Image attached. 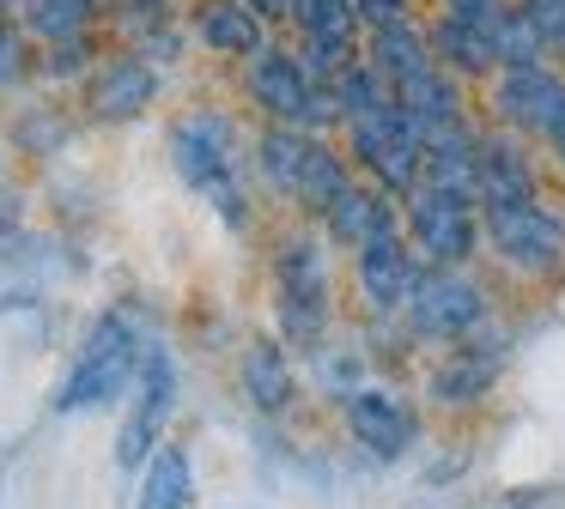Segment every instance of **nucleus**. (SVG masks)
Instances as JSON below:
<instances>
[{
	"label": "nucleus",
	"mask_w": 565,
	"mask_h": 509,
	"mask_svg": "<svg viewBox=\"0 0 565 509\" xmlns=\"http://www.w3.org/2000/svg\"><path fill=\"white\" fill-rule=\"evenodd\" d=\"M13 19L38 36V48H50V43H67V36L104 31V0H19Z\"/></svg>",
	"instance_id": "obj_24"
},
{
	"label": "nucleus",
	"mask_w": 565,
	"mask_h": 509,
	"mask_svg": "<svg viewBox=\"0 0 565 509\" xmlns=\"http://www.w3.org/2000/svg\"><path fill=\"white\" fill-rule=\"evenodd\" d=\"M329 97H334V121H341V128H353V121H371V116H383V109L395 104L390 79H383V73L371 67L365 55L347 61V67L334 73V79H329Z\"/></svg>",
	"instance_id": "obj_26"
},
{
	"label": "nucleus",
	"mask_w": 565,
	"mask_h": 509,
	"mask_svg": "<svg viewBox=\"0 0 565 509\" xmlns=\"http://www.w3.org/2000/svg\"><path fill=\"white\" fill-rule=\"evenodd\" d=\"M492 48H499V67H529V61H553L547 36L529 24V12L516 0H504V12L492 19Z\"/></svg>",
	"instance_id": "obj_29"
},
{
	"label": "nucleus",
	"mask_w": 565,
	"mask_h": 509,
	"mask_svg": "<svg viewBox=\"0 0 565 509\" xmlns=\"http://www.w3.org/2000/svg\"><path fill=\"white\" fill-rule=\"evenodd\" d=\"M74 140V116H67L62 104H25L13 121V145L31 158H55L62 145Z\"/></svg>",
	"instance_id": "obj_28"
},
{
	"label": "nucleus",
	"mask_w": 565,
	"mask_h": 509,
	"mask_svg": "<svg viewBox=\"0 0 565 509\" xmlns=\"http://www.w3.org/2000/svg\"><path fill=\"white\" fill-rule=\"evenodd\" d=\"M341 419H347V436H353L377 467L407 461V455H414V443H419V407L395 382L347 388V394H341Z\"/></svg>",
	"instance_id": "obj_13"
},
{
	"label": "nucleus",
	"mask_w": 565,
	"mask_h": 509,
	"mask_svg": "<svg viewBox=\"0 0 565 509\" xmlns=\"http://www.w3.org/2000/svg\"><path fill=\"white\" fill-rule=\"evenodd\" d=\"M492 303L468 267H419L414 297L402 310V334L419 346H456V339H475L487 327Z\"/></svg>",
	"instance_id": "obj_7"
},
{
	"label": "nucleus",
	"mask_w": 565,
	"mask_h": 509,
	"mask_svg": "<svg viewBox=\"0 0 565 509\" xmlns=\"http://www.w3.org/2000/svg\"><path fill=\"white\" fill-rule=\"evenodd\" d=\"M402 237L419 267H468L480 254V201L419 182L402 201Z\"/></svg>",
	"instance_id": "obj_8"
},
{
	"label": "nucleus",
	"mask_w": 565,
	"mask_h": 509,
	"mask_svg": "<svg viewBox=\"0 0 565 509\" xmlns=\"http://www.w3.org/2000/svg\"><path fill=\"white\" fill-rule=\"evenodd\" d=\"M140 364H147L140 327L128 322L122 310H104L98 322L86 327V339H79L62 388H55V412L74 419V412H104V407H116V400H128L135 394Z\"/></svg>",
	"instance_id": "obj_4"
},
{
	"label": "nucleus",
	"mask_w": 565,
	"mask_h": 509,
	"mask_svg": "<svg viewBox=\"0 0 565 509\" xmlns=\"http://www.w3.org/2000/svg\"><path fill=\"white\" fill-rule=\"evenodd\" d=\"M426 43H431V61L444 73L468 85H487L499 73V48H492V24H475V19H456L444 7H426Z\"/></svg>",
	"instance_id": "obj_19"
},
{
	"label": "nucleus",
	"mask_w": 565,
	"mask_h": 509,
	"mask_svg": "<svg viewBox=\"0 0 565 509\" xmlns=\"http://www.w3.org/2000/svg\"><path fill=\"white\" fill-rule=\"evenodd\" d=\"M365 61L390 79V91L402 79H414V73L431 67V43H426V12H414V19H395V24H377V31H365Z\"/></svg>",
	"instance_id": "obj_23"
},
{
	"label": "nucleus",
	"mask_w": 565,
	"mask_h": 509,
	"mask_svg": "<svg viewBox=\"0 0 565 509\" xmlns=\"http://www.w3.org/2000/svg\"><path fill=\"white\" fill-rule=\"evenodd\" d=\"M104 31L122 48H140L159 67H177L189 55V12L183 0H104Z\"/></svg>",
	"instance_id": "obj_15"
},
{
	"label": "nucleus",
	"mask_w": 565,
	"mask_h": 509,
	"mask_svg": "<svg viewBox=\"0 0 565 509\" xmlns=\"http://www.w3.org/2000/svg\"><path fill=\"white\" fill-rule=\"evenodd\" d=\"M559 67H565V43H559Z\"/></svg>",
	"instance_id": "obj_36"
},
{
	"label": "nucleus",
	"mask_w": 565,
	"mask_h": 509,
	"mask_svg": "<svg viewBox=\"0 0 565 509\" xmlns=\"http://www.w3.org/2000/svg\"><path fill=\"white\" fill-rule=\"evenodd\" d=\"M426 12V0H359V24L377 31V24H395V19H414Z\"/></svg>",
	"instance_id": "obj_32"
},
{
	"label": "nucleus",
	"mask_w": 565,
	"mask_h": 509,
	"mask_svg": "<svg viewBox=\"0 0 565 509\" xmlns=\"http://www.w3.org/2000/svg\"><path fill=\"white\" fill-rule=\"evenodd\" d=\"M104 61V36H67V43H50L38 55V79L43 85H86V73Z\"/></svg>",
	"instance_id": "obj_30"
},
{
	"label": "nucleus",
	"mask_w": 565,
	"mask_h": 509,
	"mask_svg": "<svg viewBox=\"0 0 565 509\" xmlns=\"http://www.w3.org/2000/svg\"><path fill=\"white\" fill-rule=\"evenodd\" d=\"M317 230L334 242V249H359V242L383 237V230H402V201H395V194H383L377 182L359 176L353 188H347L341 201L317 218Z\"/></svg>",
	"instance_id": "obj_22"
},
{
	"label": "nucleus",
	"mask_w": 565,
	"mask_h": 509,
	"mask_svg": "<svg viewBox=\"0 0 565 509\" xmlns=\"http://www.w3.org/2000/svg\"><path fill=\"white\" fill-rule=\"evenodd\" d=\"M38 55H43V48H38V36H31L25 24L0 19V97L38 79Z\"/></svg>",
	"instance_id": "obj_31"
},
{
	"label": "nucleus",
	"mask_w": 565,
	"mask_h": 509,
	"mask_svg": "<svg viewBox=\"0 0 565 509\" xmlns=\"http://www.w3.org/2000/svg\"><path fill=\"white\" fill-rule=\"evenodd\" d=\"M195 503V461L183 443H164L159 455L140 467V491L135 509H189Z\"/></svg>",
	"instance_id": "obj_25"
},
{
	"label": "nucleus",
	"mask_w": 565,
	"mask_h": 509,
	"mask_svg": "<svg viewBox=\"0 0 565 509\" xmlns=\"http://www.w3.org/2000/svg\"><path fill=\"white\" fill-rule=\"evenodd\" d=\"M395 109L419 128V140L462 133V128H475V85L456 79V73H444L438 61H431L426 73H414V79L395 85Z\"/></svg>",
	"instance_id": "obj_16"
},
{
	"label": "nucleus",
	"mask_w": 565,
	"mask_h": 509,
	"mask_svg": "<svg viewBox=\"0 0 565 509\" xmlns=\"http://www.w3.org/2000/svg\"><path fill=\"white\" fill-rule=\"evenodd\" d=\"M341 145L347 158H353V170L365 182H377L383 194H395V201H407V194L419 188V164H426V140H419V128L402 116V109H383V116L371 121H353V128H341Z\"/></svg>",
	"instance_id": "obj_9"
},
{
	"label": "nucleus",
	"mask_w": 565,
	"mask_h": 509,
	"mask_svg": "<svg viewBox=\"0 0 565 509\" xmlns=\"http://www.w3.org/2000/svg\"><path fill=\"white\" fill-rule=\"evenodd\" d=\"M164 97V67L147 61L140 48H104V61L86 73L79 85V116L104 121V128H122V121H140L152 104Z\"/></svg>",
	"instance_id": "obj_11"
},
{
	"label": "nucleus",
	"mask_w": 565,
	"mask_h": 509,
	"mask_svg": "<svg viewBox=\"0 0 565 509\" xmlns=\"http://www.w3.org/2000/svg\"><path fill=\"white\" fill-rule=\"evenodd\" d=\"M237 85H244V104L256 109L262 121H280V128H310V133H334V97L317 73L305 67L292 36H268L256 55L237 67Z\"/></svg>",
	"instance_id": "obj_5"
},
{
	"label": "nucleus",
	"mask_w": 565,
	"mask_h": 509,
	"mask_svg": "<svg viewBox=\"0 0 565 509\" xmlns=\"http://www.w3.org/2000/svg\"><path fill=\"white\" fill-rule=\"evenodd\" d=\"M0 194H7V158H0Z\"/></svg>",
	"instance_id": "obj_35"
},
{
	"label": "nucleus",
	"mask_w": 565,
	"mask_h": 509,
	"mask_svg": "<svg viewBox=\"0 0 565 509\" xmlns=\"http://www.w3.org/2000/svg\"><path fill=\"white\" fill-rule=\"evenodd\" d=\"M565 109V67L559 61H529V67H499L487 79V121L504 133H523L541 145Z\"/></svg>",
	"instance_id": "obj_10"
},
{
	"label": "nucleus",
	"mask_w": 565,
	"mask_h": 509,
	"mask_svg": "<svg viewBox=\"0 0 565 509\" xmlns=\"http://www.w3.org/2000/svg\"><path fill=\"white\" fill-rule=\"evenodd\" d=\"M292 43H341L365 48V24H359V0H298L292 7Z\"/></svg>",
	"instance_id": "obj_27"
},
{
	"label": "nucleus",
	"mask_w": 565,
	"mask_h": 509,
	"mask_svg": "<svg viewBox=\"0 0 565 509\" xmlns=\"http://www.w3.org/2000/svg\"><path fill=\"white\" fill-rule=\"evenodd\" d=\"M274 327L292 351H322L334 327V261L322 230H286L274 242Z\"/></svg>",
	"instance_id": "obj_3"
},
{
	"label": "nucleus",
	"mask_w": 565,
	"mask_h": 509,
	"mask_svg": "<svg viewBox=\"0 0 565 509\" xmlns=\"http://www.w3.org/2000/svg\"><path fill=\"white\" fill-rule=\"evenodd\" d=\"M414 279H419V261H414V249H407L402 230H383V237H371V242H359V249H353L359 310H365L377 327L402 322L407 297H414Z\"/></svg>",
	"instance_id": "obj_14"
},
{
	"label": "nucleus",
	"mask_w": 565,
	"mask_h": 509,
	"mask_svg": "<svg viewBox=\"0 0 565 509\" xmlns=\"http://www.w3.org/2000/svg\"><path fill=\"white\" fill-rule=\"evenodd\" d=\"M237 388H244V400L262 412V419H280V412H292V400H298L292 346H286L280 334L249 339L244 358H237Z\"/></svg>",
	"instance_id": "obj_20"
},
{
	"label": "nucleus",
	"mask_w": 565,
	"mask_h": 509,
	"mask_svg": "<svg viewBox=\"0 0 565 509\" xmlns=\"http://www.w3.org/2000/svg\"><path fill=\"white\" fill-rule=\"evenodd\" d=\"M171 170L220 213V225L249 230V140L232 109H183L171 121Z\"/></svg>",
	"instance_id": "obj_2"
},
{
	"label": "nucleus",
	"mask_w": 565,
	"mask_h": 509,
	"mask_svg": "<svg viewBox=\"0 0 565 509\" xmlns=\"http://www.w3.org/2000/svg\"><path fill=\"white\" fill-rule=\"evenodd\" d=\"M244 7H256L262 19H268L274 31H280V24H292V7H298V0H244Z\"/></svg>",
	"instance_id": "obj_33"
},
{
	"label": "nucleus",
	"mask_w": 565,
	"mask_h": 509,
	"mask_svg": "<svg viewBox=\"0 0 565 509\" xmlns=\"http://www.w3.org/2000/svg\"><path fill=\"white\" fill-rule=\"evenodd\" d=\"M171 412H177V358L164 346H147V364H140L135 394H128V419H122V431H116V467L122 473L147 467L164 448Z\"/></svg>",
	"instance_id": "obj_12"
},
{
	"label": "nucleus",
	"mask_w": 565,
	"mask_h": 509,
	"mask_svg": "<svg viewBox=\"0 0 565 509\" xmlns=\"http://www.w3.org/2000/svg\"><path fill=\"white\" fill-rule=\"evenodd\" d=\"M504 370V351L492 346V339H456V346H444V358L431 364L426 376V400L444 412H462V407H480V400L492 394V382H499Z\"/></svg>",
	"instance_id": "obj_17"
},
{
	"label": "nucleus",
	"mask_w": 565,
	"mask_h": 509,
	"mask_svg": "<svg viewBox=\"0 0 565 509\" xmlns=\"http://www.w3.org/2000/svg\"><path fill=\"white\" fill-rule=\"evenodd\" d=\"M480 249L523 279H547L565 267V218L547 201H480Z\"/></svg>",
	"instance_id": "obj_6"
},
{
	"label": "nucleus",
	"mask_w": 565,
	"mask_h": 509,
	"mask_svg": "<svg viewBox=\"0 0 565 509\" xmlns=\"http://www.w3.org/2000/svg\"><path fill=\"white\" fill-rule=\"evenodd\" d=\"M249 176H256L274 201L298 206V213L317 225V218L359 182V170H353V158H347V145L329 140V133L262 121L256 140H249Z\"/></svg>",
	"instance_id": "obj_1"
},
{
	"label": "nucleus",
	"mask_w": 565,
	"mask_h": 509,
	"mask_svg": "<svg viewBox=\"0 0 565 509\" xmlns=\"http://www.w3.org/2000/svg\"><path fill=\"white\" fill-rule=\"evenodd\" d=\"M541 194V170H535V145L523 133L504 128H480V201H535Z\"/></svg>",
	"instance_id": "obj_21"
},
{
	"label": "nucleus",
	"mask_w": 565,
	"mask_h": 509,
	"mask_svg": "<svg viewBox=\"0 0 565 509\" xmlns=\"http://www.w3.org/2000/svg\"><path fill=\"white\" fill-rule=\"evenodd\" d=\"M541 152H547V158H553V170L565 176V109H559V121H553V133L541 140Z\"/></svg>",
	"instance_id": "obj_34"
},
{
	"label": "nucleus",
	"mask_w": 565,
	"mask_h": 509,
	"mask_svg": "<svg viewBox=\"0 0 565 509\" xmlns=\"http://www.w3.org/2000/svg\"><path fill=\"white\" fill-rule=\"evenodd\" d=\"M189 36H195L201 55L244 67V61L274 36V24L262 19L256 7H244V0H189Z\"/></svg>",
	"instance_id": "obj_18"
}]
</instances>
